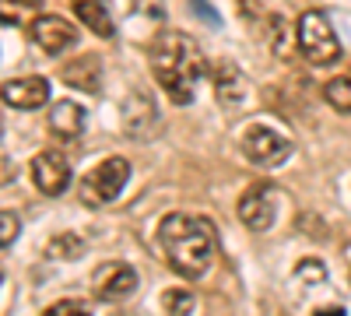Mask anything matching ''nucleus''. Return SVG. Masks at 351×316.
Segmentation results:
<instances>
[{
	"label": "nucleus",
	"instance_id": "nucleus-1",
	"mask_svg": "<svg viewBox=\"0 0 351 316\" xmlns=\"http://www.w3.org/2000/svg\"><path fill=\"white\" fill-rule=\"evenodd\" d=\"M158 243L169 256V267L183 278H204L218 256L215 225L200 215L172 211L158 225Z\"/></svg>",
	"mask_w": 351,
	"mask_h": 316
},
{
	"label": "nucleus",
	"instance_id": "nucleus-2",
	"mask_svg": "<svg viewBox=\"0 0 351 316\" xmlns=\"http://www.w3.org/2000/svg\"><path fill=\"white\" fill-rule=\"evenodd\" d=\"M152 74L176 106H186L197 92V81L204 77V56L197 42L183 32H162L152 49Z\"/></svg>",
	"mask_w": 351,
	"mask_h": 316
},
{
	"label": "nucleus",
	"instance_id": "nucleus-3",
	"mask_svg": "<svg viewBox=\"0 0 351 316\" xmlns=\"http://www.w3.org/2000/svg\"><path fill=\"white\" fill-rule=\"evenodd\" d=\"M127 180H130V162L120 158V155H109V158H102L95 169H88L81 176L77 197L84 200L88 208H106V204H112V200L120 197Z\"/></svg>",
	"mask_w": 351,
	"mask_h": 316
},
{
	"label": "nucleus",
	"instance_id": "nucleus-4",
	"mask_svg": "<svg viewBox=\"0 0 351 316\" xmlns=\"http://www.w3.org/2000/svg\"><path fill=\"white\" fill-rule=\"evenodd\" d=\"M295 42H299V53L313 67H330V64H337V56H341V42L334 36L330 21L319 11H302L299 14Z\"/></svg>",
	"mask_w": 351,
	"mask_h": 316
},
{
	"label": "nucleus",
	"instance_id": "nucleus-5",
	"mask_svg": "<svg viewBox=\"0 0 351 316\" xmlns=\"http://www.w3.org/2000/svg\"><path fill=\"white\" fill-rule=\"evenodd\" d=\"M239 145H243V155L253 165H260V169H274V165H281L291 155V141L285 134H278L274 127H263V123L246 127Z\"/></svg>",
	"mask_w": 351,
	"mask_h": 316
},
{
	"label": "nucleus",
	"instance_id": "nucleus-6",
	"mask_svg": "<svg viewBox=\"0 0 351 316\" xmlns=\"http://www.w3.org/2000/svg\"><path fill=\"white\" fill-rule=\"evenodd\" d=\"M278 218V190L271 183H256L239 197V221L253 232H267Z\"/></svg>",
	"mask_w": 351,
	"mask_h": 316
},
{
	"label": "nucleus",
	"instance_id": "nucleus-7",
	"mask_svg": "<svg viewBox=\"0 0 351 316\" xmlns=\"http://www.w3.org/2000/svg\"><path fill=\"white\" fill-rule=\"evenodd\" d=\"M134 289H137V271L123 260H109L92 274V292L99 302H120L134 295Z\"/></svg>",
	"mask_w": 351,
	"mask_h": 316
},
{
	"label": "nucleus",
	"instance_id": "nucleus-8",
	"mask_svg": "<svg viewBox=\"0 0 351 316\" xmlns=\"http://www.w3.org/2000/svg\"><path fill=\"white\" fill-rule=\"evenodd\" d=\"M28 172H32V183H36L46 197L64 193L67 183H71V165H67V158H64L60 151H53V148L39 151V155L32 158V165H28Z\"/></svg>",
	"mask_w": 351,
	"mask_h": 316
},
{
	"label": "nucleus",
	"instance_id": "nucleus-9",
	"mask_svg": "<svg viewBox=\"0 0 351 316\" xmlns=\"http://www.w3.org/2000/svg\"><path fill=\"white\" fill-rule=\"evenodd\" d=\"M32 39H36V46H39L43 53L60 56L64 49H71V46L77 42V32H74V25H71L67 18H60V14H43V18H36V25H32Z\"/></svg>",
	"mask_w": 351,
	"mask_h": 316
},
{
	"label": "nucleus",
	"instance_id": "nucleus-10",
	"mask_svg": "<svg viewBox=\"0 0 351 316\" xmlns=\"http://www.w3.org/2000/svg\"><path fill=\"white\" fill-rule=\"evenodd\" d=\"M0 95H4V102L14 106V109H39L43 102H49V81L36 77V74L11 77V81H4Z\"/></svg>",
	"mask_w": 351,
	"mask_h": 316
},
{
	"label": "nucleus",
	"instance_id": "nucleus-11",
	"mask_svg": "<svg viewBox=\"0 0 351 316\" xmlns=\"http://www.w3.org/2000/svg\"><path fill=\"white\" fill-rule=\"evenodd\" d=\"M60 77L71 84V88L81 92H99V81H102V64L95 56H81V60H71L60 67Z\"/></svg>",
	"mask_w": 351,
	"mask_h": 316
},
{
	"label": "nucleus",
	"instance_id": "nucleus-12",
	"mask_svg": "<svg viewBox=\"0 0 351 316\" xmlns=\"http://www.w3.org/2000/svg\"><path fill=\"white\" fill-rule=\"evenodd\" d=\"M49 130H53L56 137H77V134L84 130V109H81L77 102H71V99L56 102V106L49 109Z\"/></svg>",
	"mask_w": 351,
	"mask_h": 316
},
{
	"label": "nucleus",
	"instance_id": "nucleus-13",
	"mask_svg": "<svg viewBox=\"0 0 351 316\" xmlns=\"http://www.w3.org/2000/svg\"><path fill=\"white\" fill-rule=\"evenodd\" d=\"M74 14H77L88 28H92L95 36H102V39H112V36H116V25H112L109 11H106L102 4H95V0H77Z\"/></svg>",
	"mask_w": 351,
	"mask_h": 316
},
{
	"label": "nucleus",
	"instance_id": "nucleus-14",
	"mask_svg": "<svg viewBox=\"0 0 351 316\" xmlns=\"http://www.w3.org/2000/svg\"><path fill=\"white\" fill-rule=\"evenodd\" d=\"M162 309L169 316H193L197 309V295L190 289H165L162 292Z\"/></svg>",
	"mask_w": 351,
	"mask_h": 316
},
{
	"label": "nucleus",
	"instance_id": "nucleus-15",
	"mask_svg": "<svg viewBox=\"0 0 351 316\" xmlns=\"http://www.w3.org/2000/svg\"><path fill=\"white\" fill-rule=\"evenodd\" d=\"M324 99L337 112H351V74H337L324 84Z\"/></svg>",
	"mask_w": 351,
	"mask_h": 316
},
{
	"label": "nucleus",
	"instance_id": "nucleus-16",
	"mask_svg": "<svg viewBox=\"0 0 351 316\" xmlns=\"http://www.w3.org/2000/svg\"><path fill=\"white\" fill-rule=\"evenodd\" d=\"M43 316H92V313H88V306L77 302V299H64V302H53Z\"/></svg>",
	"mask_w": 351,
	"mask_h": 316
},
{
	"label": "nucleus",
	"instance_id": "nucleus-17",
	"mask_svg": "<svg viewBox=\"0 0 351 316\" xmlns=\"http://www.w3.org/2000/svg\"><path fill=\"white\" fill-rule=\"evenodd\" d=\"M0 225H4V232H0V246L8 250V246L18 239V228H21V225H18V218H14L11 211H4V215H0Z\"/></svg>",
	"mask_w": 351,
	"mask_h": 316
},
{
	"label": "nucleus",
	"instance_id": "nucleus-18",
	"mask_svg": "<svg viewBox=\"0 0 351 316\" xmlns=\"http://www.w3.org/2000/svg\"><path fill=\"white\" fill-rule=\"evenodd\" d=\"M316 316H344L341 306H330V309H316Z\"/></svg>",
	"mask_w": 351,
	"mask_h": 316
}]
</instances>
